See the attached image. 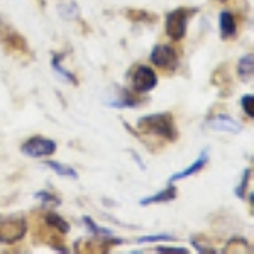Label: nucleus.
<instances>
[{"instance_id":"obj_10","label":"nucleus","mask_w":254,"mask_h":254,"mask_svg":"<svg viewBox=\"0 0 254 254\" xmlns=\"http://www.w3.org/2000/svg\"><path fill=\"white\" fill-rule=\"evenodd\" d=\"M207 163H208V151L203 149L202 153L198 154V158H196L190 166L185 168V170H182V171H176L175 175H171L170 176V183L180 182V180H185V178H188V176H191V175H196L198 171H202L203 168L207 166Z\"/></svg>"},{"instance_id":"obj_5","label":"nucleus","mask_w":254,"mask_h":254,"mask_svg":"<svg viewBox=\"0 0 254 254\" xmlns=\"http://www.w3.org/2000/svg\"><path fill=\"white\" fill-rule=\"evenodd\" d=\"M27 220L22 217L15 219H3L0 220V244L12 246L19 241H22L27 234Z\"/></svg>"},{"instance_id":"obj_9","label":"nucleus","mask_w":254,"mask_h":254,"mask_svg":"<svg viewBox=\"0 0 254 254\" xmlns=\"http://www.w3.org/2000/svg\"><path fill=\"white\" fill-rule=\"evenodd\" d=\"M207 127L215 132H227V134H239L243 130V126L236 121L234 117L227 114H217L207 121Z\"/></svg>"},{"instance_id":"obj_19","label":"nucleus","mask_w":254,"mask_h":254,"mask_svg":"<svg viewBox=\"0 0 254 254\" xmlns=\"http://www.w3.org/2000/svg\"><path fill=\"white\" fill-rule=\"evenodd\" d=\"M222 253L225 254L227 253H253V249H251V244H249L244 237H232V239L225 244Z\"/></svg>"},{"instance_id":"obj_11","label":"nucleus","mask_w":254,"mask_h":254,"mask_svg":"<svg viewBox=\"0 0 254 254\" xmlns=\"http://www.w3.org/2000/svg\"><path fill=\"white\" fill-rule=\"evenodd\" d=\"M176 196H178V190H176V187L173 183H170V185L166 188H163V190H159L156 193L139 200V205L147 207V205H153V203H168V202H173Z\"/></svg>"},{"instance_id":"obj_18","label":"nucleus","mask_w":254,"mask_h":254,"mask_svg":"<svg viewBox=\"0 0 254 254\" xmlns=\"http://www.w3.org/2000/svg\"><path fill=\"white\" fill-rule=\"evenodd\" d=\"M49 168V170H53L58 176H63V178H69V180H78L80 175L78 171L75 170L73 166H68V165H63V163H58V161H53V159H48V161H44V165Z\"/></svg>"},{"instance_id":"obj_1","label":"nucleus","mask_w":254,"mask_h":254,"mask_svg":"<svg viewBox=\"0 0 254 254\" xmlns=\"http://www.w3.org/2000/svg\"><path fill=\"white\" fill-rule=\"evenodd\" d=\"M137 130H141L142 134H147V136L161 137L170 142L178 141L180 137V130L170 112H156V114L139 117Z\"/></svg>"},{"instance_id":"obj_23","label":"nucleus","mask_w":254,"mask_h":254,"mask_svg":"<svg viewBox=\"0 0 254 254\" xmlns=\"http://www.w3.org/2000/svg\"><path fill=\"white\" fill-rule=\"evenodd\" d=\"M60 14L63 19H76L80 14V10H78V7H76L75 2H69V3H66V5L60 7Z\"/></svg>"},{"instance_id":"obj_12","label":"nucleus","mask_w":254,"mask_h":254,"mask_svg":"<svg viewBox=\"0 0 254 254\" xmlns=\"http://www.w3.org/2000/svg\"><path fill=\"white\" fill-rule=\"evenodd\" d=\"M219 29L222 39H232L237 34V20L236 15L229 10H222L219 14Z\"/></svg>"},{"instance_id":"obj_25","label":"nucleus","mask_w":254,"mask_h":254,"mask_svg":"<svg viewBox=\"0 0 254 254\" xmlns=\"http://www.w3.org/2000/svg\"><path fill=\"white\" fill-rule=\"evenodd\" d=\"M156 253H165V254H188L187 248H170V246H158Z\"/></svg>"},{"instance_id":"obj_15","label":"nucleus","mask_w":254,"mask_h":254,"mask_svg":"<svg viewBox=\"0 0 254 254\" xmlns=\"http://www.w3.org/2000/svg\"><path fill=\"white\" fill-rule=\"evenodd\" d=\"M44 224H46L51 231L58 232L60 236H64L69 232V224L61 215L56 214V212H46V214H44Z\"/></svg>"},{"instance_id":"obj_27","label":"nucleus","mask_w":254,"mask_h":254,"mask_svg":"<svg viewBox=\"0 0 254 254\" xmlns=\"http://www.w3.org/2000/svg\"><path fill=\"white\" fill-rule=\"evenodd\" d=\"M217 2H220V3H224V2H227V0H217Z\"/></svg>"},{"instance_id":"obj_8","label":"nucleus","mask_w":254,"mask_h":254,"mask_svg":"<svg viewBox=\"0 0 254 254\" xmlns=\"http://www.w3.org/2000/svg\"><path fill=\"white\" fill-rule=\"evenodd\" d=\"M81 220H83V224H85V227H87L88 234H92L93 237H97L98 241H102V243L107 246V248H109V246H119V244L124 243L122 239L116 237V234H114L110 229H105V227H102V225H98L95 220L92 219V217L85 215Z\"/></svg>"},{"instance_id":"obj_13","label":"nucleus","mask_w":254,"mask_h":254,"mask_svg":"<svg viewBox=\"0 0 254 254\" xmlns=\"http://www.w3.org/2000/svg\"><path fill=\"white\" fill-rule=\"evenodd\" d=\"M105 105H107V107H112V109H136L141 105V98H139V93L126 90L119 98L105 100Z\"/></svg>"},{"instance_id":"obj_14","label":"nucleus","mask_w":254,"mask_h":254,"mask_svg":"<svg viewBox=\"0 0 254 254\" xmlns=\"http://www.w3.org/2000/svg\"><path fill=\"white\" fill-rule=\"evenodd\" d=\"M253 75H254V58L253 53L243 56L239 61H237V76H239L241 81L244 83H249L253 81Z\"/></svg>"},{"instance_id":"obj_3","label":"nucleus","mask_w":254,"mask_h":254,"mask_svg":"<svg viewBox=\"0 0 254 254\" xmlns=\"http://www.w3.org/2000/svg\"><path fill=\"white\" fill-rule=\"evenodd\" d=\"M127 80L130 83V88L136 93H149L151 90L158 87V73L147 64H134L127 73Z\"/></svg>"},{"instance_id":"obj_21","label":"nucleus","mask_w":254,"mask_h":254,"mask_svg":"<svg viewBox=\"0 0 254 254\" xmlns=\"http://www.w3.org/2000/svg\"><path fill=\"white\" fill-rule=\"evenodd\" d=\"M251 175H253L251 168L244 170L243 178H241V183L234 188V193L237 195V198H241V200L246 198V193H248V185H249V182H251Z\"/></svg>"},{"instance_id":"obj_24","label":"nucleus","mask_w":254,"mask_h":254,"mask_svg":"<svg viewBox=\"0 0 254 254\" xmlns=\"http://www.w3.org/2000/svg\"><path fill=\"white\" fill-rule=\"evenodd\" d=\"M241 107L246 112V116L249 117H254V95L253 93H248V95H244L241 98Z\"/></svg>"},{"instance_id":"obj_22","label":"nucleus","mask_w":254,"mask_h":254,"mask_svg":"<svg viewBox=\"0 0 254 254\" xmlns=\"http://www.w3.org/2000/svg\"><path fill=\"white\" fill-rule=\"evenodd\" d=\"M176 237L171 234H166V232H161V234H147V236H141L137 239L139 244H146V243H165V241H175Z\"/></svg>"},{"instance_id":"obj_17","label":"nucleus","mask_w":254,"mask_h":254,"mask_svg":"<svg viewBox=\"0 0 254 254\" xmlns=\"http://www.w3.org/2000/svg\"><path fill=\"white\" fill-rule=\"evenodd\" d=\"M61 61H63V55H53L51 66H53V69H55V73L63 81H68V83H71V85H75V87H78V78H76V76L73 75L71 71H68L66 68H63Z\"/></svg>"},{"instance_id":"obj_2","label":"nucleus","mask_w":254,"mask_h":254,"mask_svg":"<svg viewBox=\"0 0 254 254\" xmlns=\"http://www.w3.org/2000/svg\"><path fill=\"white\" fill-rule=\"evenodd\" d=\"M196 12H198L196 7H178V9L171 10L165 20V31L168 38L173 43H180L187 36L188 22Z\"/></svg>"},{"instance_id":"obj_16","label":"nucleus","mask_w":254,"mask_h":254,"mask_svg":"<svg viewBox=\"0 0 254 254\" xmlns=\"http://www.w3.org/2000/svg\"><path fill=\"white\" fill-rule=\"evenodd\" d=\"M122 14H124L129 20H132V22H139V24H154L158 20L156 14L147 12L144 9H126Z\"/></svg>"},{"instance_id":"obj_6","label":"nucleus","mask_w":254,"mask_h":254,"mask_svg":"<svg viewBox=\"0 0 254 254\" xmlns=\"http://www.w3.org/2000/svg\"><path fill=\"white\" fill-rule=\"evenodd\" d=\"M56 142L49 137H44V136H34V137H29L27 141L22 142L20 146V153L27 158H48L51 154L56 153Z\"/></svg>"},{"instance_id":"obj_7","label":"nucleus","mask_w":254,"mask_h":254,"mask_svg":"<svg viewBox=\"0 0 254 254\" xmlns=\"http://www.w3.org/2000/svg\"><path fill=\"white\" fill-rule=\"evenodd\" d=\"M0 43L9 53H15V55H27L29 53L26 38L2 19H0Z\"/></svg>"},{"instance_id":"obj_26","label":"nucleus","mask_w":254,"mask_h":254,"mask_svg":"<svg viewBox=\"0 0 254 254\" xmlns=\"http://www.w3.org/2000/svg\"><path fill=\"white\" fill-rule=\"evenodd\" d=\"M190 243H191V246H193V248H195L198 253H215L214 249H210V246H208V244L200 243V241H198V237H196V236L191 237V239H190Z\"/></svg>"},{"instance_id":"obj_4","label":"nucleus","mask_w":254,"mask_h":254,"mask_svg":"<svg viewBox=\"0 0 254 254\" xmlns=\"http://www.w3.org/2000/svg\"><path fill=\"white\" fill-rule=\"evenodd\" d=\"M149 61L156 68L173 73L180 64V56L176 48L171 44H156L149 53Z\"/></svg>"},{"instance_id":"obj_20","label":"nucleus","mask_w":254,"mask_h":254,"mask_svg":"<svg viewBox=\"0 0 254 254\" xmlns=\"http://www.w3.org/2000/svg\"><path fill=\"white\" fill-rule=\"evenodd\" d=\"M34 198H38L43 207H55V205H60V203H61L60 196H56L55 193H51V191H46V190L36 191Z\"/></svg>"}]
</instances>
